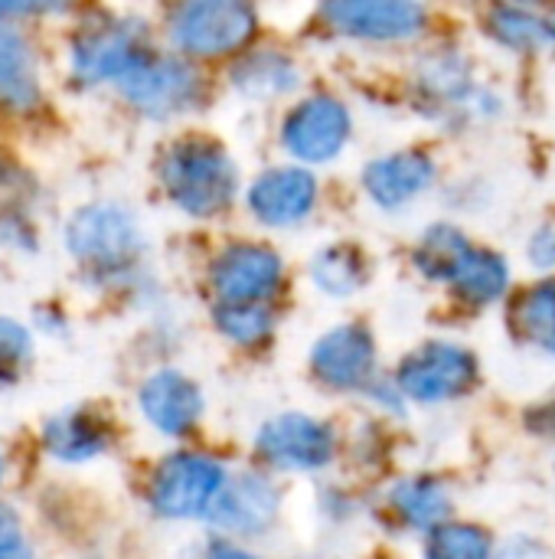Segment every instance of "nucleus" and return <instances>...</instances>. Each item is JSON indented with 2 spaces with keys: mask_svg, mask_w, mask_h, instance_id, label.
I'll use <instances>...</instances> for the list:
<instances>
[{
  "mask_svg": "<svg viewBox=\"0 0 555 559\" xmlns=\"http://www.w3.org/2000/svg\"><path fill=\"white\" fill-rule=\"evenodd\" d=\"M422 82H425L435 95H442V98H455V95H461V92L468 88V72H464L461 59L442 56V59H435L432 66H425Z\"/></svg>",
  "mask_w": 555,
  "mask_h": 559,
  "instance_id": "obj_29",
  "label": "nucleus"
},
{
  "mask_svg": "<svg viewBox=\"0 0 555 559\" xmlns=\"http://www.w3.org/2000/svg\"><path fill=\"white\" fill-rule=\"evenodd\" d=\"M281 278V262L265 246H229L213 265V295L222 308L232 305H262Z\"/></svg>",
  "mask_w": 555,
  "mask_h": 559,
  "instance_id": "obj_9",
  "label": "nucleus"
},
{
  "mask_svg": "<svg viewBox=\"0 0 555 559\" xmlns=\"http://www.w3.org/2000/svg\"><path fill=\"white\" fill-rule=\"evenodd\" d=\"M474 377H478V364L464 347L429 344L402 364L399 386L419 403H438V400L461 396L474 383Z\"/></svg>",
  "mask_w": 555,
  "mask_h": 559,
  "instance_id": "obj_10",
  "label": "nucleus"
},
{
  "mask_svg": "<svg viewBox=\"0 0 555 559\" xmlns=\"http://www.w3.org/2000/svg\"><path fill=\"white\" fill-rule=\"evenodd\" d=\"M137 223L128 210L98 203L79 210L65 226V246L79 262L108 269L121 265L137 252Z\"/></svg>",
  "mask_w": 555,
  "mask_h": 559,
  "instance_id": "obj_3",
  "label": "nucleus"
},
{
  "mask_svg": "<svg viewBox=\"0 0 555 559\" xmlns=\"http://www.w3.org/2000/svg\"><path fill=\"white\" fill-rule=\"evenodd\" d=\"M147 56L144 36L131 23H101L72 46V69L82 82H121Z\"/></svg>",
  "mask_w": 555,
  "mask_h": 559,
  "instance_id": "obj_8",
  "label": "nucleus"
},
{
  "mask_svg": "<svg viewBox=\"0 0 555 559\" xmlns=\"http://www.w3.org/2000/svg\"><path fill=\"white\" fill-rule=\"evenodd\" d=\"M236 85L249 92L252 98L281 95L298 85V69L291 66V59L278 52H262V56H252L242 69H236Z\"/></svg>",
  "mask_w": 555,
  "mask_h": 559,
  "instance_id": "obj_21",
  "label": "nucleus"
},
{
  "mask_svg": "<svg viewBox=\"0 0 555 559\" xmlns=\"http://www.w3.org/2000/svg\"><path fill=\"white\" fill-rule=\"evenodd\" d=\"M20 527H16V518L7 514L0 508V559H16L20 557Z\"/></svg>",
  "mask_w": 555,
  "mask_h": 559,
  "instance_id": "obj_31",
  "label": "nucleus"
},
{
  "mask_svg": "<svg viewBox=\"0 0 555 559\" xmlns=\"http://www.w3.org/2000/svg\"><path fill=\"white\" fill-rule=\"evenodd\" d=\"M167 197L190 216H216L236 197V167L209 138H183L160 160Z\"/></svg>",
  "mask_w": 555,
  "mask_h": 559,
  "instance_id": "obj_1",
  "label": "nucleus"
},
{
  "mask_svg": "<svg viewBox=\"0 0 555 559\" xmlns=\"http://www.w3.org/2000/svg\"><path fill=\"white\" fill-rule=\"evenodd\" d=\"M141 409L144 416L167 436H180L186 432L200 409H203V400H200V390L183 377V373H173V370H160L154 373L144 390H141Z\"/></svg>",
  "mask_w": 555,
  "mask_h": 559,
  "instance_id": "obj_15",
  "label": "nucleus"
},
{
  "mask_svg": "<svg viewBox=\"0 0 555 559\" xmlns=\"http://www.w3.org/2000/svg\"><path fill=\"white\" fill-rule=\"evenodd\" d=\"M327 23L357 39H412L425 29V13L412 0H324Z\"/></svg>",
  "mask_w": 555,
  "mask_h": 559,
  "instance_id": "obj_7",
  "label": "nucleus"
},
{
  "mask_svg": "<svg viewBox=\"0 0 555 559\" xmlns=\"http://www.w3.org/2000/svg\"><path fill=\"white\" fill-rule=\"evenodd\" d=\"M451 285L468 301H494L507 288V262L487 249H468L451 275Z\"/></svg>",
  "mask_w": 555,
  "mask_h": 559,
  "instance_id": "obj_19",
  "label": "nucleus"
},
{
  "mask_svg": "<svg viewBox=\"0 0 555 559\" xmlns=\"http://www.w3.org/2000/svg\"><path fill=\"white\" fill-rule=\"evenodd\" d=\"M468 249H471V242H468L458 229H451V226H435V229L425 233V239H422V246H419V252H415V262H419V269H422L429 278L451 282V275H455V269H458V262H461V255H464Z\"/></svg>",
  "mask_w": 555,
  "mask_h": 559,
  "instance_id": "obj_23",
  "label": "nucleus"
},
{
  "mask_svg": "<svg viewBox=\"0 0 555 559\" xmlns=\"http://www.w3.org/2000/svg\"><path fill=\"white\" fill-rule=\"evenodd\" d=\"M108 445V429L105 423L88 413V409H75V413H62L59 419H52L46 426V449L62 459V462H85L95 459L101 449Z\"/></svg>",
  "mask_w": 555,
  "mask_h": 559,
  "instance_id": "obj_18",
  "label": "nucleus"
},
{
  "mask_svg": "<svg viewBox=\"0 0 555 559\" xmlns=\"http://www.w3.org/2000/svg\"><path fill=\"white\" fill-rule=\"evenodd\" d=\"M0 468H3V465H0Z\"/></svg>",
  "mask_w": 555,
  "mask_h": 559,
  "instance_id": "obj_34",
  "label": "nucleus"
},
{
  "mask_svg": "<svg viewBox=\"0 0 555 559\" xmlns=\"http://www.w3.org/2000/svg\"><path fill=\"white\" fill-rule=\"evenodd\" d=\"M39 102L36 62L26 39L0 23V105L33 108Z\"/></svg>",
  "mask_w": 555,
  "mask_h": 559,
  "instance_id": "obj_17",
  "label": "nucleus"
},
{
  "mask_svg": "<svg viewBox=\"0 0 555 559\" xmlns=\"http://www.w3.org/2000/svg\"><path fill=\"white\" fill-rule=\"evenodd\" d=\"M258 452L281 468H317L334 455V436L307 416H278L262 429Z\"/></svg>",
  "mask_w": 555,
  "mask_h": 559,
  "instance_id": "obj_11",
  "label": "nucleus"
},
{
  "mask_svg": "<svg viewBox=\"0 0 555 559\" xmlns=\"http://www.w3.org/2000/svg\"><path fill=\"white\" fill-rule=\"evenodd\" d=\"M432 180H435V164L419 151H402V154L379 157L363 170L366 193L386 210L415 200L422 190L432 187Z\"/></svg>",
  "mask_w": 555,
  "mask_h": 559,
  "instance_id": "obj_14",
  "label": "nucleus"
},
{
  "mask_svg": "<svg viewBox=\"0 0 555 559\" xmlns=\"http://www.w3.org/2000/svg\"><path fill=\"white\" fill-rule=\"evenodd\" d=\"M491 33L497 43L517 49V52H530L540 49L550 39V26L543 20H536L533 13L520 10V7H497L491 13Z\"/></svg>",
  "mask_w": 555,
  "mask_h": 559,
  "instance_id": "obj_24",
  "label": "nucleus"
},
{
  "mask_svg": "<svg viewBox=\"0 0 555 559\" xmlns=\"http://www.w3.org/2000/svg\"><path fill=\"white\" fill-rule=\"evenodd\" d=\"M347 138H350V111L343 108V102L330 95H314L294 105L281 131L285 147L307 164H324L337 157Z\"/></svg>",
  "mask_w": 555,
  "mask_h": 559,
  "instance_id": "obj_6",
  "label": "nucleus"
},
{
  "mask_svg": "<svg viewBox=\"0 0 555 559\" xmlns=\"http://www.w3.org/2000/svg\"><path fill=\"white\" fill-rule=\"evenodd\" d=\"M213 559H252V557H245V554H239L236 547H226V544H216V547H213Z\"/></svg>",
  "mask_w": 555,
  "mask_h": 559,
  "instance_id": "obj_32",
  "label": "nucleus"
},
{
  "mask_svg": "<svg viewBox=\"0 0 555 559\" xmlns=\"http://www.w3.org/2000/svg\"><path fill=\"white\" fill-rule=\"evenodd\" d=\"M72 0H0V20L26 16V13H56L65 10Z\"/></svg>",
  "mask_w": 555,
  "mask_h": 559,
  "instance_id": "obj_30",
  "label": "nucleus"
},
{
  "mask_svg": "<svg viewBox=\"0 0 555 559\" xmlns=\"http://www.w3.org/2000/svg\"><path fill=\"white\" fill-rule=\"evenodd\" d=\"M373 337L357 328V324H347V328H337L330 334H324L314 347V373L337 386V390H357L370 380L373 373Z\"/></svg>",
  "mask_w": 555,
  "mask_h": 559,
  "instance_id": "obj_13",
  "label": "nucleus"
},
{
  "mask_svg": "<svg viewBox=\"0 0 555 559\" xmlns=\"http://www.w3.org/2000/svg\"><path fill=\"white\" fill-rule=\"evenodd\" d=\"M255 33L252 0H183L173 13L170 36L190 56H226Z\"/></svg>",
  "mask_w": 555,
  "mask_h": 559,
  "instance_id": "obj_2",
  "label": "nucleus"
},
{
  "mask_svg": "<svg viewBox=\"0 0 555 559\" xmlns=\"http://www.w3.org/2000/svg\"><path fill=\"white\" fill-rule=\"evenodd\" d=\"M366 265L363 255L350 246H330L314 259V282L327 295H350L363 285Z\"/></svg>",
  "mask_w": 555,
  "mask_h": 559,
  "instance_id": "obj_22",
  "label": "nucleus"
},
{
  "mask_svg": "<svg viewBox=\"0 0 555 559\" xmlns=\"http://www.w3.org/2000/svg\"><path fill=\"white\" fill-rule=\"evenodd\" d=\"M546 26H550V39H555V13L546 20Z\"/></svg>",
  "mask_w": 555,
  "mask_h": 559,
  "instance_id": "obj_33",
  "label": "nucleus"
},
{
  "mask_svg": "<svg viewBox=\"0 0 555 559\" xmlns=\"http://www.w3.org/2000/svg\"><path fill=\"white\" fill-rule=\"evenodd\" d=\"M118 88L124 92V98L141 108L144 115L164 118L173 111H183L196 102L200 95V79L190 66L177 62V59H164V56H144L121 82Z\"/></svg>",
  "mask_w": 555,
  "mask_h": 559,
  "instance_id": "obj_5",
  "label": "nucleus"
},
{
  "mask_svg": "<svg viewBox=\"0 0 555 559\" xmlns=\"http://www.w3.org/2000/svg\"><path fill=\"white\" fill-rule=\"evenodd\" d=\"M317 200V183L301 167H278L262 174L249 190L252 213L268 226H291L301 223Z\"/></svg>",
  "mask_w": 555,
  "mask_h": 559,
  "instance_id": "obj_12",
  "label": "nucleus"
},
{
  "mask_svg": "<svg viewBox=\"0 0 555 559\" xmlns=\"http://www.w3.org/2000/svg\"><path fill=\"white\" fill-rule=\"evenodd\" d=\"M396 504L406 514L409 524L415 527H432L445 518L448 511V498L438 485L432 481H409L396 491Z\"/></svg>",
  "mask_w": 555,
  "mask_h": 559,
  "instance_id": "obj_26",
  "label": "nucleus"
},
{
  "mask_svg": "<svg viewBox=\"0 0 555 559\" xmlns=\"http://www.w3.org/2000/svg\"><path fill=\"white\" fill-rule=\"evenodd\" d=\"M425 559H491V537L464 524L438 527L429 537Z\"/></svg>",
  "mask_w": 555,
  "mask_h": 559,
  "instance_id": "obj_25",
  "label": "nucleus"
},
{
  "mask_svg": "<svg viewBox=\"0 0 555 559\" xmlns=\"http://www.w3.org/2000/svg\"><path fill=\"white\" fill-rule=\"evenodd\" d=\"M514 328L527 344L555 354V282H543L520 295L514 305Z\"/></svg>",
  "mask_w": 555,
  "mask_h": 559,
  "instance_id": "obj_20",
  "label": "nucleus"
},
{
  "mask_svg": "<svg viewBox=\"0 0 555 559\" xmlns=\"http://www.w3.org/2000/svg\"><path fill=\"white\" fill-rule=\"evenodd\" d=\"M278 508V495L272 485H265L262 478H236L229 485H222L216 504L209 508V521L222 531H239V534H255L262 531Z\"/></svg>",
  "mask_w": 555,
  "mask_h": 559,
  "instance_id": "obj_16",
  "label": "nucleus"
},
{
  "mask_svg": "<svg viewBox=\"0 0 555 559\" xmlns=\"http://www.w3.org/2000/svg\"><path fill=\"white\" fill-rule=\"evenodd\" d=\"M216 321L239 344H255L272 328V314L265 311V305H232V308L219 305L216 308Z\"/></svg>",
  "mask_w": 555,
  "mask_h": 559,
  "instance_id": "obj_27",
  "label": "nucleus"
},
{
  "mask_svg": "<svg viewBox=\"0 0 555 559\" xmlns=\"http://www.w3.org/2000/svg\"><path fill=\"white\" fill-rule=\"evenodd\" d=\"M29 357V334L10 321L0 318V380H13Z\"/></svg>",
  "mask_w": 555,
  "mask_h": 559,
  "instance_id": "obj_28",
  "label": "nucleus"
},
{
  "mask_svg": "<svg viewBox=\"0 0 555 559\" xmlns=\"http://www.w3.org/2000/svg\"><path fill=\"white\" fill-rule=\"evenodd\" d=\"M222 468L200 455H173L154 478L150 501L164 518H200L222 491Z\"/></svg>",
  "mask_w": 555,
  "mask_h": 559,
  "instance_id": "obj_4",
  "label": "nucleus"
}]
</instances>
